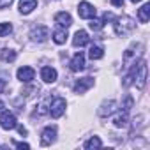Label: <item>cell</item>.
<instances>
[{"label": "cell", "mask_w": 150, "mask_h": 150, "mask_svg": "<svg viewBox=\"0 0 150 150\" xmlns=\"http://www.w3.org/2000/svg\"><path fill=\"white\" fill-rule=\"evenodd\" d=\"M6 90V80H0V94Z\"/></svg>", "instance_id": "cell-27"}, {"label": "cell", "mask_w": 150, "mask_h": 150, "mask_svg": "<svg viewBox=\"0 0 150 150\" xmlns=\"http://www.w3.org/2000/svg\"><path fill=\"white\" fill-rule=\"evenodd\" d=\"M16 125H18L16 117H14L11 111H2V113H0V127H2V129L11 131V129H14Z\"/></svg>", "instance_id": "cell-4"}, {"label": "cell", "mask_w": 150, "mask_h": 150, "mask_svg": "<svg viewBox=\"0 0 150 150\" xmlns=\"http://www.w3.org/2000/svg\"><path fill=\"white\" fill-rule=\"evenodd\" d=\"M131 2H134V4H136V2H141V0H131Z\"/></svg>", "instance_id": "cell-31"}, {"label": "cell", "mask_w": 150, "mask_h": 150, "mask_svg": "<svg viewBox=\"0 0 150 150\" xmlns=\"http://www.w3.org/2000/svg\"><path fill=\"white\" fill-rule=\"evenodd\" d=\"M78 14L83 20H92V18H96V7L88 2H81L78 6Z\"/></svg>", "instance_id": "cell-7"}, {"label": "cell", "mask_w": 150, "mask_h": 150, "mask_svg": "<svg viewBox=\"0 0 150 150\" xmlns=\"http://www.w3.org/2000/svg\"><path fill=\"white\" fill-rule=\"evenodd\" d=\"M113 28H115V34L124 37V35H129L134 28H136V21L129 16H122V18H115V23H113Z\"/></svg>", "instance_id": "cell-1"}, {"label": "cell", "mask_w": 150, "mask_h": 150, "mask_svg": "<svg viewBox=\"0 0 150 150\" xmlns=\"http://www.w3.org/2000/svg\"><path fill=\"white\" fill-rule=\"evenodd\" d=\"M55 138H57V127L55 125H48L41 132V145L42 146H48V145H51L55 141Z\"/></svg>", "instance_id": "cell-6"}, {"label": "cell", "mask_w": 150, "mask_h": 150, "mask_svg": "<svg viewBox=\"0 0 150 150\" xmlns=\"http://www.w3.org/2000/svg\"><path fill=\"white\" fill-rule=\"evenodd\" d=\"M2 111H4V103L0 101V113H2Z\"/></svg>", "instance_id": "cell-30"}, {"label": "cell", "mask_w": 150, "mask_h": 150, "mask_svg": "<svg viewBox=\"0 0 150 150\" xmlns=\"http://www.w3.org/2000/svg\"><path fill=\"white\" fill-rule=\"evenodd\" d=\"M0 58H2L4 62H14V60H16V51L4 48L2 51H0Z\"/></svg>", "instance_id": "cell-20"}, {"label": "cell", "mask_w": 150, "mask_h": 150, "mask_svg": "<svg viewBox=\"0 0 150 150\" xmlns=\"http://www.w3.org/2000/svg\"><path fill=\"white\" fill-rule=\"evenodd\" d=\"M88 25H90L92 30H101V28L104 27V20H96V18H92V21H90Z\"/></svg>", "instance_id": "cell-23"}, {"label": "cell", "mask_w": 150, "mask_h": 150, "mask_svg": "<svg viewBox=\"0 0 150 150\" xmlns=\"http://www.w3.org/2000/svg\"><path fill=\"white\" fill-rule=\"evenodd\" d=\"M13 32V25L11 23H0V37H6Z\"/></svg>", "instance_id": "cell-22"}, {"label": "cell", "mask_w": 150, "mask_h": 150, "mask_svg": "<svg viewBox=\"0 0 150 150\" xmlns=\"http://www.w3.org/2000/svg\"><path fill=\"white\" fill-rule=\"evenodd\" d=\"M13 4V0H0V9H6Z\"/></svg>", "instance_id": "cell-25"}, {"label": "cell", "mask_w": 150, "mask_h": 150, "mask_svg": "<svg viewBox=\"0 0 150 150\" xmlns=\"http://www.w3.org/2000/svg\"><path fill=\"white\" fill-rule=\"evenodd\" d=\"M30 37H32V41H35V42H44V41L50 37V28L44 27V25H37V27L32 28Z\"/></svg>", "instance_id": "cell-5"}, {"label": "cell", "mask_w": 150, "mask_h": 150, "mask_svg": "<svg viewBox=\"0 0 150 150\" xmlns=\"http://www.w3.org/2000/svg\"><path fill=\"white\" fill-rule=\"evenodd\" d=\"M88 57H90L92 60H99V58H103V57H104V50H103V46L94 44V46L90 48V51H88Z\"/></svg>", "instance_id": "cell-18"}, {"label": "cell", "mask_w": 150, "mask_h": 150, "mask_svg": "<svg viewBox=\"0 0 150 150\" xmlns=\"http://www.w3.org/2000/svg\"><path fill=\"white\" fill-rule=\"evenodd\" d=\"M69 67H71V71L72 72H80V71H83L85 69V55L80 51V53H76L72 57V60H71V64H69Z\"/></svg>", "instance_id": "cell-9"}, {"label": "cell", "mask_w": 150, "mask_h": 150, "mask_svg": "<svg viewBox=\"0 0 150 150\" xmlns=\"http://www.w3.org/2000/svg\"><path fill=\"white\" fill-rule=\"evenodd\" d=\"M48 111H50V115H51L53 118H60V117L64 115V111H65V99H62V97H55V99L51 101Z\"/></svg>", "instance_id": "cell-3"}, {"label": "cell", "mask_w": 150, "mask_h": 150, "mask_svg": "<svg viewBox=\"0 0 150 150\" xmlns=\"http://www.w3.org/2000/svg\"><path fill=\"white\" fill-rule=\"evenodd\" d=\"M37 7V0H20V13L21 14H30Z\"/></svg>", "instance_id": "cell-15"}, {"label": "cell", "mask_w": 150, "mask_h": 150, "mask_svg": "<svg viewBox=\"0 0 150 150\" xmlns=\"http://www.w3.org/2000/svg\"><path fill=\"white\" fill-rule=\"evenodd\" d=\"M88 42H90V37H88V34H87L85 30H78L76 34H74V37H72V44L76 46V48H78V46L81 48V46H85V44H88Z\"/></svg>", "instance_id": "cell-12"}, {"label": "cell", "mask_w": 150, "mask_h": 150, "mask_svg": "<svg viewBox=\"0 0 150 150\" xmlns=\"http://www.w3.org/2000/svg\"><path fill=\"white\" fill-rule=\"evenodd\" d=\"M103 146V143H101V139L97 138V136H92L87 143H85V148L87 150H90V148H101Z\"/></svg>", "instance_id": "cell-21"}, {"label": "cell", "mask_w": 150, "mask_h": 150, "mask_svg": "<svg viewBox=\"0 0 150 150\" xmlns=\"http://www.w3.org/2000/svg\"><path fill=\"white\" fill-rule=\"evenodd\" d=\"M90 87H94V80L92 78H81V80H78L76 83H74V92H76V94H83Z\"/></svg>", "instance_id": "cell-11"}, {"label": "cell", "mask_w": 150, "mask_h": 150, "mask_svg": "<svg viewBox=\"0 0 150 150\" xmlns=\"http://www.w3.org/2000/svg\"><path fill=\"white\" fill-rule=\"evenodd\" d=\"M16 127H18V125H16ZM18 131H20V134H23V136L27 134V129H25L23 125H20V127H18Z\"/></svg>", "instance_id": "cell-28"}, {"label": "cell", "mask_w": 150, "mask_h": 150, "mask_svg": "<svg viewBox=\"0 0 150 150\" xmlns=\"http://www.w3.org/2000/svg\"><path fill=\"white\" fill-rule=\"evenodd\" d=\"M111 4H113L115 7H122V6H124V0H111Z\"/></svg>", "instance_id": "cell-26"}, {"label": "cell", "mask_w": 150, "mask_h": 150, "mask_svg": "<svg viewBox=\"0 0 150 150\" xmlns=\"http://www.w3.org/2000/svg\"><path fill=\"white\" fill-rule=\"evenodd\" d=\"M138 18H139L141 23H146V21H148V18H150V4H145V6L138 11Z\"/></svg>", "instance_id": "cell-19"}, {"label": "cell", "mask_w": 150, "mask_h": 150, "mask_svg": "<svg viewBox=\"0 0 150 150\" xmlns=\"http://www.w3.org/2000/svg\"><path fill=\"white\" fill-rule=\"evenodd\" d=\"M115 110H117V103H115L113 99H110V101H104V103L101 104V108H99V115H101V117H110Z\"/></svg>", "instance_id": "cell-14"}, {"label": "cell", "mask_w": 150, "mask_h": 150, "mask_svg": "<svg viewBox=\"0 0 150 150\" xmlns=\"http://www.w3.org/2000/svg\"><path fill=\"white\" fill-rule=\"evenodd\" d=\"M113 124H115V127H127V124H129V118H127V111H122V113H118L115 118H113Z\"/></svg>", "instance_id": "cell-17"}, {"label": "cell", "mask_w": 150, "mask_h": 150, "mask_svg": "<svg viewBox=\"0 0 150 150\" xmlns=\"http://www.w3.org/2000/svg\"><path fill=\"white\" fill-rule=\"evenodd\" d=\"M16 146H18V148H28V143H21V141H20V143H16Z\"/></svg>", "instance_id": "cell-29"}, {"label": "cell", "mask_w": 150, "mask_h": 150, "mask_svg": "<svg viewBox=\"0 0 150 150\" xmlns=\"http://www.w3.org/2000/svg\"><path fill=\"white\" fill-rule=\"evenodd\" d=\"M132 103H134V101H132V97H131V96H127V97L124 99V103H122V110L129 113V111H131V108H132Z\"/></svg>", "instance_id": "cell-24"}, {"label": "cell", "mask_w": 150, "mask_h": 150, "mask_svg": "<svg viewBox=\"0 0 150 150\" xmlns=\"http://www.w3.org/2000/svg\"><path fill=\"white\" fill-rule=\"evenodd\" d=\"M53 41L57 42V44H64L65 41H67V30L65 28H57L55 32H53Z\"/></svg>", "instance_id": "cell-16"}, {"label": "cell", "mask_w": 150, "mask_h": 150, "mask_svg": "<svg viewBox=\"0 0 150 150\" xmlns=\"http://www.w3.org/2000/svg\"><path fill=\"white\" fill-rule=\"evenodd\" d=\"M41 78L44 83H55L57 81V71L53 67H42L41 69Z\"/></svg>", "instance_id": "cell-13"}, {"label": "cell", "mask_w": 150, "mask_h": 150, "mask_svg": "<svg viewBox=\"0 0 150 150\" xmlns=\"http://www.w3.org/2000/svg\"><path fill=\"white\" fill-rule=\"evenodd\" d=\"M55 23L58 25V27H62V28H69L71 25H72V18H71V14L69 13H57L55 14Z\"/></svg>", "instance_id": "cell-10"}, {"label": "cell", "mask_w": 150, "mask_h": 150, "mask_svg": "<svg viewBox=\"0 0 150 150\" xmlns=\"http://www.w3.org/2000/svg\"><path fill=\"white\" fill-rule=\"evenodd\" d=\"M146 72H148L146 62H145V60H139V62H138V67H136V72H134L136 87H138L139 90H143V88H145V83H146Z\"/></svg>", "instance_id": "cell-2"}, {"label": "cell", "mask_w": 150, "mask_h": 150, "mask_svg": "<svg viewBox=\"0 0 150 150\" xmlns=\"http://www.w3.org/2000/svg\"><path fill=\"white\" fill-rule=\"evenodd\" d=\"M16 76H18V80H20V81H23V83H28V81H32V80H34V76H35V71H34L32 67H27V65H23V67H20V69H18Z\"/></svg>", "instance_id": "cell-8"}]
</instances>
